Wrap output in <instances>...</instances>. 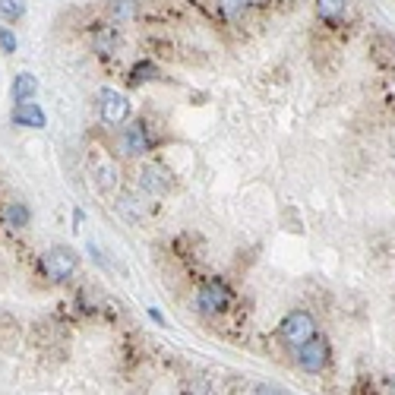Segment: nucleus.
Instances as JSON below:
<instances>
[{
    "instance_id": "1",
    "label": "nucleus",
    "mask_w": 395,
    "mask_h": 395,
    "mask_svg": "<svg viewBox=\"0 0 395 395\" xmlns=\"http://www.w3.org/2000/svg\"><path fill=\"white\" fill-rule=\"evenodd\" d=\"M231 301H234V294H231L228 282H222V278H206L193 297L196 310H200L202 316H219V313H224L231 307Z\"/></svg>"
},
{
    "instance_id": "17",
    "label": "nucleus",
    "mask_w": 395,
    "mask_h": 395,
    "mask_svg": "<svg viewBox=\"0 0 395 395\" xmlns=\"http://www.w3.org/2000/svg\"><path fill=\"white\" fill-rule=\"evenodd\" d=\"M95 177H98V183L108 190V187H114V177H120V171L111 165V161H105V159H101L98 165H95Z\"/></svg>"
},
{
    "instance_id": "10",
    "label": "nucleus",
    "mask_w": 395,
    "mask_h": 395,
    "mask_svg": "<svg viewBox=\"0 0 395 395\" xmlns=\"http://www.w3.org/2000/svg\"><path fill=\"white\" fill-rule=\"evenodd\" d=\"M92 47L101 54V57H111V54L120 47V35H118V29H111V25H101V29H95V35H92Z\"/></svg>"
},
{
    "instance_id": "16",
    "label": "nucleus",
    "mask_w": 395,
    "mask_h": 395,
    "mask_svg": "<svg viewBox=\"0 0 395 395\" xmlns=\"http://www.w3.org/2000/svg\"><path fill=\"white\" fill-rule=\"evenodd\" d=\"M219 6H222V13L228 19H241L244 13L253 6V0H219Z\"/></svg>"
},
{
    "instance_id": "5",
    "label": "nucleus",
    "mask_w": 395,
    "mask_h": 395,
    "mask_svg": "<svg viewBox=\"0 0 395 395\" xmlns=\"http://www.w3.org/2000/svg\"><path fill=\"white\" fill-rule=\"evenodd\" d=\"M98 105H101V120H105L108 127H124L127 118H130V101H127V95L114 92V88H101L98 95Z\"/></svg>"
},
{
    "instance_id": "18",
    "label": "nucleus",
    "mask_w": 395,
    "mask_h": 395,
    "mask_svg": "<svg viewBox=\"0 0 395 395\" xmlns=\"http://www.w3.org/2000/svg\"><path fill=\"white\" fill-rule=\"evenodd\" d=\"M0 51H4V54H13V51H16V35H13L6 25L0 29Z\"/></svg>"
},
{
    "instance_id": "9",
    "label": "nucleus",
    "mask_w": 395,
    "mask_h": 395,
    "mask_svg": "<svg viewBox=\"0 0 395 395\" xmlns=\"http://www.w3.org/2000/svg\"><path fill=\"white\" fill-rule=\"evenodd\" d=\"M171 187V181H168V171L161 165H142L139 171V190H146V193H165V190Z\"/></svg>"
},
{
    "instance_id": "13",
    "label": "nucleus",
    "mask_w": 395,
    "mask_h": 395,
    "mask_svg": "<svg viewBox=\"0 0 395 395\" xmlns=\"http://www.w3.org/2000/svg\"><path fill=\"white\" fill-rule=\"evenodd\" d=\"M136 10H139L136 0H111V4H108V16H111L114 23H130L136 16Z\"/></svg>"
},
{
    "instance_id": "3",
    "label": "nucleus",
    "mask_w": 395,
    "mask_h": 395,
    "mask_svg": "<svg viewBox=\"0 0 395 395\" xmlns=\"http://www.w3.org/2000/svg\"><path fill=\"white\" fill-rule=\"evenodd\" d=\"M76 269H79V256H76V250H70V247H51L42 256V272L57 285L76 275Z\"/></svg>"
},
{
    "instance_id": "15",
    "label": "nucleus",
    "mask_w": 395,
    "mask_h": 395,
    "mask_svg": "<svg viewBox=\"0 0 395 395\" xmlns=\"http://www.w3.org/2000/svg\"><path fill=\"white\" fill-rule=\"evenodd\" d=\"M0 16L6 23H16V19L25 16V0H0Z\"/></svg>"
},
{
    "instance_id": "19",
    "label": "nucleus",
    "mask_w": 395,
    "mask_h": 395,
    "mask_svg": "<svg viewBox=\"0 0 395 395\" xmlns=\"http://www.w3.org/2000/svg\"><path fill=\"white\" fill-rule=\"evenodd\" d=\"M253 395H282V389H275V386H256Z\"/></svg>"
},
{
    "instance_id": "21",
    "label": "nucleus",
    "mask_w": 395,
    "mask_h": 395,
    "mask_svg": "<svg viewBox=\"0 0 395 395\" xmlns=\"http://www.w3.org/2000/svg\"><path fill=\"white\" fill-rule=\"evenodd\" d=\"M389 392H392V395H395V379H392V383H389Z\"/></svg>"
},
{
    "instance_id": "7",
    "label": "nucleus",
    "mask_w": 395,
    "mask_h": 395,
    "mask_svg": "<svg viewBox=\"0 0 395 395\" xmlns=\"http://www.w3.org/2000/svg\"><path fill=\"white\" fill-rule=\"evenodd\" d=\"M29 222H32V212L25 202L10 200L0 206V224H4L6 231H23V228H29Z\"/></svg>"
},
{
    "instance_id": "20",
    "label": "nucleus",
    "mask_w": 395,
    "mask_h": 395,
    "mask_svg": "<svg viewBox=\"0 0 395 395\" xmlns=\"http://www.w3.org/2000/svg\"><path fill=\"white\" fill-rule=\"evenodd\" d=\"M265 4H272V0H253V6H265Z\"/></svg>"
},
{
    "instance_id": "4",
    "label": "nucleus",
    "mask_w": 395,
    "mask_h": 395,
    "mask_svg": "<svg viewBox=\"0 0 395 395\" xmlns=\"http://www.w3.org/2000/svg\"><path fill=\"white\" fill-rule=\"evenodd\" d=\"M118 149H120V155H127V159H139V155H146L149 149H152L146 120H133L130 127H124L120 136H118Z\"/></svg>"
},
{
    "instance_id": "11",
    "label": "nucleus",
    "mask_w": 395,
    "mask_h": 395,
    "mask_svg": "<svg viewBox=\"0 0 395 395\" xmlns=\"http://www.w3.org/2000/svg\"><path fill=\"white\" fill-rule=\"evenodd\" d=\"M345 13H348V0H316V16L323 23H329V25L342 23Z\"/></svg>"
},
{
    "instance_id": "8",
    "label": "nucleus",
    "mask_w": 395,
    "mask_h": 395,
    "mask_svg": "<svg viewBox=\"0 0 395 395\" xmlns=\"http://www.w3.org/2000/svg\"><path fill=\"white\" fill-rule=\"evenodd\" d=\"M10 120H13L16 127H29V130H42V127L47 124L45 111H42L38 105H32V101H23V105H13Z\"/></svg>"
},
{
    "instance_id": "6",
    "label": "nucleus",
    "mask_w": 395,
    "mask_h": 395,
    "mask_svg": "<svg viewBox=\"0 0 395 395\" xmlns=\"http://www.w3.org/2000/svg\"><path fill=\"white\" fill-rule=\"evenodd\" d=\"M297 364H301V370H307V373H323L326 367H329V342H326L323 336L310 338L307 345L297 348Z\"/></svg>"
},
{
    "instance_id": "12",
    "label": "nucleus",
    "mask_w": 395,
    "mask_h": 395,
    "mask_svg": "<svg viewBox=\"0 0 395 395\" xmlns=\"http://www.w3.org/2000/svg\"><path fill=\"white\" fill-rule=\"evenodd\" d=\"M13 101L16 105H23V101H32L38 95V79L32 76V73H19L16 79H13Z\"/></svg>"
},
{
    "instance_id": "14",
    "label": "nucleus",
    "mask_w": 395,
    "mask_h": 395,
    "mask_svg": "<svg viewBox=\"0 0 395 395\" xmlns=\"http://www.w3.org/2000/svg\"><path fill=\"white\" fill-rule=\"evenodd\" d=\"M155 76H159V67H155L152 60H139V64H133V70H130V83L133 86L149 83V79H155Z\"/></svg>"
},
{
    "instance_id": "2",
    "label": "nucleus",
    "mask_w": 395,
    "mask_h": 395,
    "mask_svg": "<svg viewBox=\"0 0 395 395\" xmlns=\"http://www.w3.org/2000/svg\"><path fill=\"white\" fill-rule=\"evenodd\" d=\"M278 338L291 348H301L310 338H316V319L310 316L307 310H291L288 316L278 323Z\"/></svg>"
}]
</instances>
